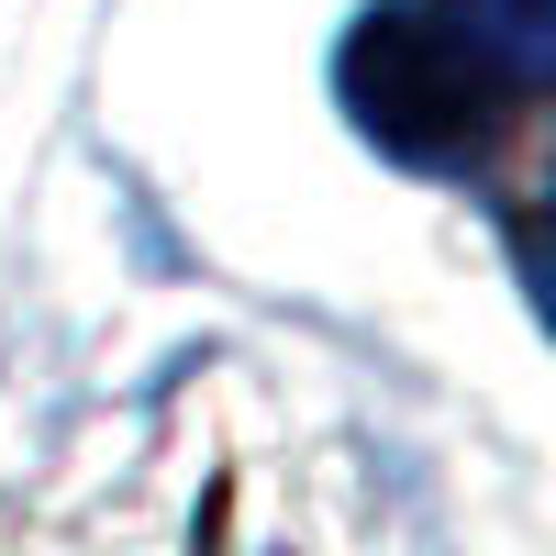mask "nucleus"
I'll list each match as a JSON object with an SVG mask.
<instances>
[{
  "label": "nucleus",
  "instance_id": "nucleus-1",
  "mask_svg": "<svg viewBox=\"0 0 556 556\" xmlns=\"http://www.w3.org/2000/svg\"><path fill=\"white\" fill-rule=\"evenodd\" d=\"M490 89H513V78H501L434 0H401V12L356 23V45H345V101H356V123L379 134L390 156H412V167L468 156L479 134H490Z\"/></svg>",
  "mask_w": 556,
  "mask_h": 556
},
{
  "label": "nucleus",
  "instance_id": "nucleus-2",
  "mask_svg": "<svg viewBox=\"0 0 556 556\" xmlns=\"http://www.w3.org/2000/svg\"><path fill=\"white\" fill-rule=\"evenodd\" d=\"M434 12L468 34V45H479V56L513 78V89H534V78H545V12H556V0H434Z\"/></svg>",
  "mask_w": 556,
  "mask_h": 556
}]
</instances>
